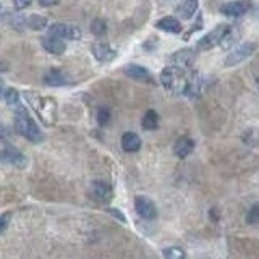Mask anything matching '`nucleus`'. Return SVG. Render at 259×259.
Wrapping results in <instances>:
<instances>
[{
    "label": "nucleus",
    "mask_w": 259,
    "mask_h": 259,
    "mask_svg": "<svg viewBox=\"0 0 259 259\" xmlns=\"http://www.w3.org/2000/svg\"><path fill=\"white\" fill-rule=\"evenodd\" d=\"M194 73L196 72L188 73V70L168 65V66L164 68L162 73H160V83L167 91L174 92V94H185L186 96L190 86H192Z\"/></svg>",
    "instance_id": "nucleus-1"
},
{
    "label": "nucleus",
    "mask_w": 259,
    "mask_h": 259,
    "mask_svg": "<svg viewBox=\"0 0 259 259\" xmlns=\"http://www.w3.org/2000/svg\"><path fill=\"white\" fill-rule=\"evenodd\" d=\"M15 128L20 134H23L24 138H28L30 141H42V133H40L39 126L36 125V122H34L28 110L20 104L18 107H15Z\"/></svg>",
    "instance_id": "nucleus-2"
},
{
    "label": "nucleus",
    "mask_w": 259,
    "mask_h": 259,
    "mask_svg": "<svg viewBox=\"0 0 259 259\" xmlns=\"http://www.w3.org/2000/svg\"><path fill=\"white\" fill-rule=\"evenodd\" d=\"M230 28V24H219V26H216V28L208 32L206 36L201 38L200 40H198V50H202V52H206V50H210V49H214L216 46H220L222 42V39L224 36L227 34Z\"/></svg>",
    "instance_id": "nucleus-3"
},
{
    "label": "nucleus",
    "mask_w": 259,
    "mask_h": 259,
    "mask_svg": "<svg viewBox=\"0 0 259 259\" xmlns=\"http://www.w3.org/2000/svg\"><path fill=\"white\" fill-rule=\"evenodd\" d=\"M49 36L60 38V39H70V40H78L83 36L78 26L74 24H65V23H54L49 26Z\"/></svg>",
    "instance_id": "nucleus-4"
},
{
    "label": "nucleus",
    "mask_w": 259,
    "mask_h": 259,
    "mask_svg": "<svg viewBox=\"0 0 259 259\" xmlns=\"http://www.w3.org/2000/svg\"><path fill=\"white\" fill-rule=\"evenodd\" d=\"M258 49V46L256 42H244L242 46H238L236 49L232 50L227 58H226V65L227 66H234V65H238V64H242L243 60H246L248 57H251L253 54L256 52Z\"/></svg>",
    "instance_id": "nucleus-5"
},
{
    "label": "nucleus",
    "mask_w": 259,
    "mask_h": 259,
    "mask_svg": "<svg viewBox=\"0 0 259 259\" xmlns=\"http://www.w3.org/2000/svg\"><path fill=\"white\" fill-rule=\"evenodd\" d=\"M253 8V2L251 0H235V2H227L220 5V13L226 16H243Z\"/></svg>",
    "instance_id": "nucleus-6"
},
{
    "label": "nucleus",
    "mask_w": 259,
    "mask_h": 259,
    "mask_svg": "<svg viewBox=\"0 0 259 259\" xmlns=\"http://www.w3.org/2000/svg\"><path fill=\"white\" fill-rule=\"evenodd\" d=\"M134 208H136V212L146 220H152L158 217V209H156L154 202L146 196H136Z\"/></svg>",
    "instance_id": "nucleus-7"
},
{
    "label": "nucleus",
    "mask_w": 259,
    "mask_h": 259,
    "mask_svg": "<svg viewBox=\"0 0 259 259\" xmlns=\"http://www.w3.org/2000/svg\"><path fill=\"white\" fill-rule=\"evenodd\" d=\"M194 50L193 49H182L176 50L172 57H170V65L183 68V70H190L194 64Z\"/></svg>",
    "instance_id": "nucleus-8"
},
{
    "label": "nucleus",
    "mask_w": 259,
    "mask_h": 259,
    "mask_svg": "<svg viewBox=\"0 0 259 259\" xmlns=\"http://www.w3.org/2000/svg\"><path fill=\"white\" fill-rule=\"evenodd\" d=\"M91 196L99 202H107L112 200V186L106 182H92L91 183Z\"/></svg>",
    "instance_id": "nucleus-9"
},
{
    "label": "nucleus",
    "mask_w": 259,
    "mask_h": 259,
    "mask_svg": "<svg viewBox=\"0 0 259 259\" xmlns=\"http://www.w3.org/2000/svg\"><path fill=\"white\" fill-rule=\"evenodd\" d=\"M92 54L100 64H110L112 60L117 57V50H114L106 42H98L92 46Z\"/></svg>",
    "instance_id": "nucleus-10"
},
{
    "label": "nucleus",
    "mask_w": 259,
    "mask_h": 259,
    "mask_svg": "<svg viewBox=\"0 0 259 259\" xmlns=\"http://www.w3.org/2000/svg\"><path fill=\"white\" fill-rule=\"evenodd\" d=\"M2 159L5 162L8 164H13V166L16 167H24L26 164H28V160H26V158L18 151V149L12 148L8 144H4V149H2Z\"/></svg>",
    "instance_id": "nucleus-11"
},
{
    "label": "nucleus",
    "mask_w": 259,
    "mask_h": 259,
    "mask_svg": "<svg viewBox=\"0 0 259 259\" xmlns=\"http://www.w3.org/2000/svg\"><path fill=\"white\" fill-rule=\"evenodd\" d=\"M42 47L50 54H56V56H60L66 50V44L60 38H54V36H46L42 38Z\"/></svg>",
    "instance_id": "nucleus-12"
},
{
    "label": "nucleus",
    "mask_w": 259,
    "mask_h": 259,
    "mask_svg": "<svg viewBox=\"0 0 259 259\" xmlns=\"http://www.w3.org/2000/svg\"><path fill=\"white\" fill-rule=\"evenodd\" d=\"M156 28L160 31H166V32L178 34V32H182V23L175 16H164L156 23Z\"/></svg>",
    "instance_id": "nucleus-13"
},
{
    "label": "nucleus",
    "mask_w": 259,
    "mask_h": 259,
    "mask_svg": "<svg viewBox=\"0 0 259 259\" xmlns=\"http://www.w3.org/2000/svg\"><path fill=\"white\" fill-rule=\"evenodd\" d=\"M44 83L49 86H65V84H70L72 80L60 70H52L44 76Z\"/></svg>",
    "instance_id": "nucleus-14"
},
{
    "label": "nucleus",
    "mask_w": 259,
    "mask_h": 259,
    "mask_svg": "<svg viewBox=\"0 0 259 259\" xmlns=\"http://www.w3.org/2000/svg\"><path fill=\"white\" fill-rule=\"evenodd\" d=\"M122 146H124V149L126 152H136L140 151L141 148V140L140 136L133 133V132H128L125 133L124 136H122Z\"/></svg>",
    "instance_id": "nucleus-15"
},
{
    "label": "nucleus",
    "mask_w": 259,
    "mask_h": 259,
    "mask_svg": "<svg viewBox=\"0 0 259 259\" xmlns=\"http://www.w3.org/2000/svg\"><path fill=\"white\" fill-rule=\"evenodd\" d=\"M125 74L133 80H138V81H151V73H149L144 66H140V65H128L125 66Z\"/></svg>",
    "instance_id": "nucleus-16"
},
{
    "label": "nucleus",
    "mask_w": 259,
    "mask_h": 259,
    "mask_svg": "<svg viewBox=\"0 0 259 259\" xmlns=\"http://www.w3.org/2000/svg\"><path fill=\"white\" fill-rule=\"evenodd\" d=\"M240 36H242V30L238 28V26H235V24L230 26L228 31H227V34H226V36H224V39H222L220 47H222V49H226V50L232 49V47H234V46L238 42V39H240Z\"/></svg>",
    "instance_id": "nucleus-17"
},
{
    "label": "nucleus",
    "mask_w": 259,
    "mask_h": 259,
    "mask_svg": "<svg viewBox=\"0 0 259 259\" xmlns=\"http://www.w3.org/2000/svg\"><path fill=\"white\" fill-rule=\"evenodd\" d=\"M193 149H194V141L190 138H182L175 142V154L178 156L180 159L188 158V156L193 152Z\"/></svg>",
    "instance_id": "nucleus-18"
},
{
    "label": "nucleus",
    "mask_w": 259,
    "mask_h": 259,
    "mask_svg": "<svg viewBox=\"0 0 259 259\" xmlns=\"http://www.w3.org/2000/svg\"><path fill=\"white\" fill-rule=\"evenodd\" d=\"M198 13V0H185L178 8H176V15L183 20H190Z\"/></svg>",
    "instance_id": "nucleus-19"
},
{
    "label": "nucleus",
    "mask_w": 259,
    "mask_h": 259,
    "mask_svg": "<svg viewBox=\"0 0 259 259\" xmlns=\"http://www.w3.org/2000/svg\"><path fill=\"white\" fill-rule=\"evenodd\" d=\"M141 126L144 130H156L159 126V114L156 110H148L141 120Z\"/></svg>",
    "instance_id": "nucleus-20"
},
{
    "label": "nucleus",
    "mask_w": 259,
    "mask_h": 259,
    "mask_svg": "<svg viewBox=\"0 0 259 259\" xmlns=\"http://www.w3.org/2000/svg\"><path fill=\"white\" fill-rule=\"evenodd\" d=\"M46 26H47V18L46 16L31 15L30 18H26V28H30V30L39 31V30H44Z\"/></svg>",
    "instance_id": "nucleus-21"
},
{
    "label": "nucleus",
    "mask_w": 259,
    "mask_h": 259,
    "mask_svg": "<svg viewBox=\"0 0 259 259\" xmlns=\"http://www.w3.org/2000/svg\"><path fill=\"white\" fill-rule=\"evenodd\" d=\"M162 253H164V258L166 259H186L185 251H183L182 248H176V246L166 248Z\"/></svg>",
    "instance_id": "nucleus-22"
},
{
    "label": "nucleus",
    "mask_w": 259,
    "mask_h": 259,
    "mask_svg": "<svg viewBox=\"0 0 259 259\" xmlns=\"http://www.w3.org/2000/svg\"><path fill=\"white\" fill-rule=\"evenodd\" d=\"M4 98H5V102L6 104H8L10 107H18L20 106V94H18V91L16 90H8V91H5V94H4Z\"/></svg>",
    "instance_id": "nucleus-23"
},
{
    "label": "nucleus",
    "mask_w": 259,
    "mask_h": 259,
    "mask_svg": "<svg viewBox=\"0 0 259 259\" xmlns=\"http://www.w3.org/2000/svg\"><path fill=\"white\" fill-rule=\"evenodd\" d=\"M202 26H204V23H202V15H201V13H198V16H196V23H194V24L192 26V28H190L185 34H183V40H188L190 38H192V34H193V32L202 30Z\"/></svg>",
    "instance_id": "nucleus-24"
},
{
    "label": "nucleus",
    "mask_w": 259,
    "mask_h": 259,
    "mask_svg": "<svg viewBox=\"0 0 259 259\" xmlns=\"http://www.w3.org/2000/svg\"><path fill=\"white\" fill-rule=\"evenodd\" d=\"M246 222L250 224V226H256V224H259V204L251 206V209L246 214Z\"/></svg>",
    "instance_id": "nucleus-25"
},
{
    "label": "nucleus",
    "mask_w": 259,
    "mask_h": 259,
    "mask_svg": "<svg viewBox=\"0 0 259 259\" xmlns=\"http://www.w3.org/2000/svg\"><path fill=\"white\" fill-rule=\"evenodd\" d=\"M91 31H92V34H96V36H102V34H106L107 26H106L104 20H94V22L91 23Z\"/></svg>",
    "instance_id": "nucleus-26"
},
{
    "label": "nucleus",
    "mask_w": 259,
    "mask_h": 259,
    "mask_svg": "<svg viewBox=\"0 0 259 259\" xmlns=\"http://www.w3.org/2000/svg\"><path fill=\"white\" fill-rule=\"evenodd\" d=\"M108 122H110V110L106 108V107H100L99 112H98V124L100 126H104V125L108 124Z\"/></svg>",
    "instance_id": "nucleus-27"
},
{
    "label": "nucleus",
    "mask_w": 259,
    "mask_h": 259,
    "mask_svg": "<svg viewBox=\"0 0 259 259\" xmlns=\"http://www.w3.org/2000/svg\"><path fill=\"white\" fill-rule=\"evenodd\" d=\"M12 217V214H4L2 216V219H0V232H4L6 230V226H8V219Z\"/></svg>",
    "instance_id": "nucleus-28"
},
{
    "label": "nucleus",
    "mask_w": 259,
    "mask_h": 259,
    "mask_svg": "<svg viewBox=\"0 0 259 259\" xmlns=\"http://www.w3.org/2000/svg\"><path fill=\"white\" fill-rule=\"evenodd\" d=\"M13 2H15V6L18 10H23V8H26V6H30L31 0H13Z\"/></svg>",
    "instance_id": "nucleus-29"
},
{
    "label": "nucleus",
    "mask_w": 259,
    "mask_h": 259,
    "mask_svg": "<svg viewBox=\"0 0 259 259\" xmlns=\"http://www.w3.org/2000/svg\"><path fill=\"white\" fill-rule=\"evenodd\" d=\"M40 6H52V5H57L60 0H38Z\"/></svg>",
    "instance_id": "nucleus-30"
},
{
    "label": "nucleus",
    "mask_w": 259,
    "mask_h": 259,
    "mask_svg": "<svg viewBox=\"0 0 259 259\" xmlns=\"http://www.w3.org/2000/svg\"><path fill=\"white\" fill-rule=\"evenodd\" d=\"M108 212H110L112 216H115V217H118V219H120L122 222H125V217L118 212V209H108Z\"/></svg>",
    "instance_id": "nucleus-31"
},
{
    "label": "nucleus",
    "mask_w": 259,
    "mask_h": 259,
    "mask_svg": "<svg viewBox=\"0 0 259 259\" xmlns=\"http://www.w3.org/2000/svg\"><path fill=\"white\" fill-rule=\"evenodd\" d=\"M258 86H259V76H258Z\"/></svg>",
    "instance_id": "nucleus-32"
}]
</instances>
